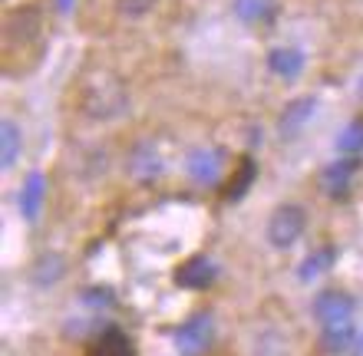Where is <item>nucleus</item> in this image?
I'll return each instance as SVG.
<instances>
[{"mask_svg":"<svg viewBox=\"0 0 363 356\" xmlns=\"http://www.w3.org/2000/svg\"><path fill=\"white\" fill-rule=\"evenodd\" d=\"M317 106H320L317 96H294L281 109V116H277V135H281V139L301 135L307 125H311V119L317 116Z\"/></svg>","mask_w":363,"mask_h":356,"instance_id":"obj_7","label":"nucleus"},{"mask_svg":"<svg viewBox=\"0 0 363 356\" xmlns=\"http://www.w3.org/2000/svg\"><path fill=\"white\" fill-rule=\"evenodd\" d=\"M231 7H235V17L241 23H248V27L274 17V0H235Z\"/></svg>","mask_w":363,"mask_h":356,"instance_id":"obj_15","label":"nucleus"},{"mask_svg":"<svg viewBox=\"0 0 363 356\" xmlns=\"http://www.w3.org/2000/svg\"><path fill=\"white\" fill-rule=\"evenodd\" d=\"M268 69L277 79L294 83V79L304 73V53H301L297 47H274L268 53Z\"/></svg>","mask_w":363,"mask_h":356,"instance_id":"obj_11","label":"nucleus"},{"mask_svg":"<svg viewBox=\"0 0 363 356\" xmlns=\"http://www.w3.org/2000/svg\"><path fill=\"white\" fill-rule=\"evenodd\" d=\"M113 4H116V13L125 20H143L159 7V0H113Z\"/></svg>","mask_w":363,"mask_h":356,"instance_id":"obj_22","label":"nucleus"},{"mask_svg":"<svg viewBox=\"0 0 363 356\" xmlns=\"http://www.w3.org/2000/svg\"><path fill=\"white\" fill-rule=\"evenodd\" d=\"M125 172H129V178L143 185L159 182L165 175V155L159 152V145L152 139H139L125 155Z\"/></svg>","mask_w":363,"mask_h":356,"instance_id":"obj_4","label":"nucleus"},{"mask_svg":"<svg viewBox=\"0 0 363 356\" xmlns=\"http://www.w3.org/2000/svg\"><path fill=\"white\" fill-rule=\"evenodd\" d=\"M314 317L324 323H340V320L354 317V297L344 290H320L314 300Z\"/></svg>","mask_w":363,"mask_h":356,"instance_id":"obj_9","label":"nucleus"},{"mask_svg":"<svg viewBox=\"0 0 363 356\" xmlns=\"http://www.w3.org/2000/svg\"><path fill=\"white\" fill-rule=\"evenodd\" d=\"M57 7H60V13H69V10H73V0H57Z\"/></svg>","mask_w":363,"mask_h":356,"instance_id":"obj_24","label":"nucleus"},{"mask_svg":"<svg viewBox=\"0 0 363 356\" xmlns=\"http://www.w3.org/2000/svg\"><path fill=\"white\" fill-rule=\"evenodd\" d=\"M354 353H357V356H363V333H360V337H357V347H354Z\"/></svg>","mask_w":363,"mask_h":356,"instance_id":"obj_25","label":"nucleus"},{"mask_svg":"<svg viewBox=\"0 0 363 356\" xmlns=\"http://www.w3.org/2000/svg\"><path fill=\"white\" fill-rule=\"evenodd\" d=\"M129 106H133L129 89L116 73L96 69L79 86V113L93 122H116L129 113Z\"/></svg>","mask_w":363,"mask_h":356,"instance_id":"obj_1","label":"nucleus"},{"mask_svg":"<svg viewBox=\"0 0 363 356\" xmlns=\"http://www.w3.org/2000/svg\"><path fill=\"white\" fill-rule=\"evenodd\" d=\"M215 277H218V268H215L208 258H201V254L199 258H189L175 270V284H179L182 290H205L215 284Z\"/></svg>","mask_w":363,"mask_h":356,"instance_id":"obj_10","label":"nucleus"},{"mask_svg":"<svg viewBox=\"0 0 363 356\" xmlns=\"http://www.w3.org/2000/svg\"><path fill=\"white\" fill-rule=\"evenodd\" d=\"M320 333H324V343L330 350H344L350 340H354V323L350 320H340V323H324L320 327Z\"/></svg>","mask_w":363,"mask_h":356,"instance_id":"obj_20","label":"nucleus"},{"mask_svg":"<svg viewBox=\"0 0 363 356\" xmlns=\"http://www.w3.org/2000/svg\"><path fill=\"white\" fill-rule=\"evenodd\" d=\"M251 182H255V162H251V159H245V162H241V168L235 172V178H231V185L225 188V195H228L231 202H238V198H245V192H248Z\"/></svg>","mask_w":363,"mask_h":356,"instance_id":"obj_21","label":"nucleus"},{"mask_svg":"<svg viewBox=\"0 0 363 356\" xmlns=\"http://www.w3.org/2000/svg\"><path fill=\"white\" fill-rule=\"evenodd\" d=\"M63 270H67L63 258H57V254H47V258H40L37 268H33V284L47 287V284H53V280L63 277Z\"/></svg>","mask_w":363,"mask_h":356,"instance_id":"obj_19","label":"nucleus"},{"mask_svg":"<svg viewBox=\"0 0 363 356\" xmlns=\"http://www.w3.org/2000/svg\"><path fill=\"white\" fill-rule=\"evenodd\" d=\"M337 152L340 155H360L363 152V119L347 122L340 132H337Z\"/></svg>","mask_w":363,"mask_h":356,"instance_id":"obj_17","label":"nucleus"},{"mask_svg":"<svg viewBox=\"0 0 363 356\" xmlns=\"http://www.w3.org/2000/svg\"><path fill=\"white\" fill-rule=\"evenodd\" d=\"M334 248H320V251H311L304 260H301V268H297V277L304 280V284H311L314 277H320V274H327L330 270V264H334Z\"/></svg>","mask_w":363,"mask_h":356,"instance_id":"obj_16","label":"nucleus"},{"mask_svg":"<svg viewBox=\"0 0 363 356\" xmlns=\"http://www.w3.org/2000/svg\"><path fill=\"white\" fill-rule=\"evenodd\" d=\"M357 168H360V165H357L354 155H344V159H337V162L327 165L324 172H320V188H324V195L344 198L357 178Z\"/></svg>","mask_w":363,"mask_h":356,"instance_id":"obj_8","label":"nucleus"},{"mask_svg":"<svg viewBox=\"0 0 363 356\" xmlns=\"http://www.w3.org/2000/svg\"><path fill=\"white\" fill-rule=\"evenodd\" d=\"M307 231V212L304 205L284 202L277 205L268 218V228H264V238L274 251H291L301 241V234Z\"/></svg>","mask_w":363,"mask_h":356,"instance_id":"obj_3","label":"nucleus"},{"mask_svg":"<svg viewBox=\"0 0 363 356\" xmlns=\"http://www.w3.org/2000/svg\"><path fill=\"white\" fill-rule=\"evenodd\" d=\"M40 37H43V10L37 4H20V7L10 10L7 20H4V47H7V53L33 47Z\"/></svg>","mask_w":363,"mask_h":356,"instance_id":"obj_2","label":"nucleus"},{"mask_svg":"<svg viewBox=\"0 0 363 356\" xmlns=\"http://www.w3.org/2000/svg\"><path fill=\"white\" fill-rule=\"evenodd\" d=\"M20 149H23V135H20V125L13 122V119H4V122H0V168H4V172L17 165Z\"/></svg>","mask_w":363,"mask_h":356,"instance_id":"obj_13","label":"nucleus"},{"mask_svg":"<svg viewBox=\"0 0 363 356\" xmlns=\"http://www.w3.org/2000/svg\"><path fill=\"white\" fill-rule=\"evenodd\" d=\"M185 172L195 185H218L221 172H225V152L221 149H208V145H199L191 149L189 159H185Z\"/></svg>","mask_w":363,"mask_h":356,"instance_id":"obj_6","label":"nucleus"},{"mask_svg":"<svg viewBox=\"0 0 363 356\" xmlns=\"http://www.w3.org/2000/svg\"><path fill=\"white\" fill-rule=\"evenodd\" d=\"M251 356H291V343L281 330L264 327L251 343Z\"/></svg>","mask_w":363,"mask_h":356,"instance_id":"obj_14","label":"nucleus"},{"mask_svg":"<svg viewBox=\"0 0 363 356\" xmlns=\"http://www.w3.org/2000/svg\"><path fill=\"white\" fill-rule=\"evenodd\" d=\"M83 300H86L89 307H109V304H113V290L89 287V290H83Z\"/></svg>","mask_w":363,"mask_h":356,"instance_id":"obj_23","label":"nucleus"},{"mask_svg":"<svg viewBox=\"0 0 363 356\" xmlns=\"http://www.w3.org/2000/svg\"><path fill=\"white\" fill-rule=\"evenodd\" d=\"M172 340L182 356H201L215 340V317L211 314H195L175 330Z\"/></svg>","mask_w":363,"mask_h":356,"instance_id":"obj_5","label":"nucleus"},{"mask_svg":"<svg viewBox=\"0 0 363 356\" xmlns=\"http://www.w3.org/2000/svg\"><path fill=\"white\" fill-rule=\"evenodd\" d=\"M96 353H99V356H135L129 337H125L123 330H113V327H109L103 337H99V347H96Z\"/></svg>","mask_w":363,"mask_h":356,"instance_id":"obj_18","label":"nucleus"},{"mask_svg":"<svg viewBox=\"0 0 363 356\" xmlns=\"http://www.w3.org/2000/svg\"><path fill=\"white\" fill-rule=\"evenodd\" d=\"M43 195H47V182L40 172H30L23 178V188H20V212L27 222H37L40 208H43Z\"/></svg>","mask_w":363,"mask_h":356,"instance_id":"obj_12","label":"nucleus"}]
</instances>
